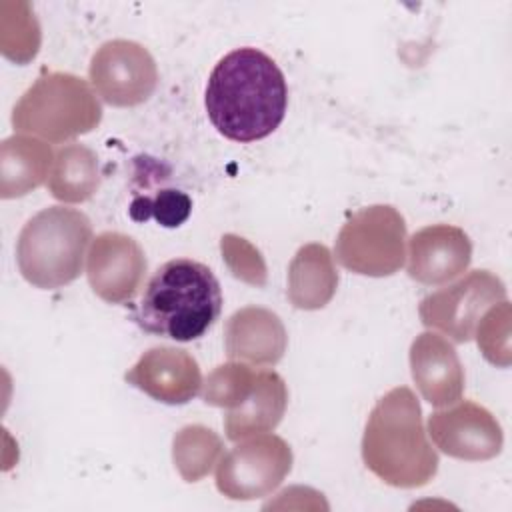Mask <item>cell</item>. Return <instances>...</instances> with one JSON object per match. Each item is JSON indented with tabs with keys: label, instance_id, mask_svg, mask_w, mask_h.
<instances>
[{
	"label": "cell",
	"instance_id": "1",
	"mask_svg": "<svg viewBox=\"0 0 512 512\" xmlns=\"http://www.w3.org/2000/svg\"><path fill=\"white\" fill-rule=\"evenodd\" d=\"M206 112L214 128L234 142H254L284 120L288 86L278 64L258 48H236L210 72Z\"/></svg>",
	"mask_w": 512,
	"mask_h": 512
},
{
	"label": "cell",
	"instance_id": "2",
	"mask_svg": "<svg viewBox=\"0 0 512 512\" xmlns=\"http://www.w3.org/2000/svg\"><path fill=\"white\" fill-rule=\"evenodd\" d=\"M362 460L382 482L396 488H420L438 472V454L428 442L422 408L408 386L386 392L372 408Z\"/></svg>",
	"mask_w": 512,
	"mask_h": 512
},
{
	"label": "cell",
	"instance_id": "3",
	"mask_svg": "<svg viewBox=\"0 0 512 512\" xmlns=\"http://www.w3.org/2000/svg\"><path fill=\"white\" fill-rule=\"evenodd\" d=\"M222 302L220 282L206 264L174 258L152 274L134 318L152 336L192 342L214 326Z\"/></svg>",
	"mask_w": 512,
	"mask_h": 512
},
{
	"label": "cell",
	"instance_id": "4",
	"mask_svg": "<svg viewBox=\"0 0 512 512\" xmlns=\"http://www.w3.org/2000/svg\"><path fill=\"white\" fill-rule=\"evenodd\" d=\"M92 240V224L84 212L48 206L20 230L16 244L18 270L36 288H62L82 274Z\"/></svg>",
	"mask_w": 512,
	"mask_h": 512
},
{
	"label": "cell",
	"instance_id": "5",
	"mask_svg": "<svg viewBox=\"0 0 512 512\" xmlns=\"http://www.w3.org/2000/svg\"><path fill=\"white\" fill-rule=\"evenodd\" d=\"M102 120V106L92 86L68 72L40 76L16 102L12 126L16 132L54 144L92 132Z\"/></svg>",
	"mask_w": 512,
	"mask_h": 512
},
{
	"label": "cell",
	"instance_id": "6",
	"mask_svg": "<svg viewBox=\"0 0 512 512\" xmlns=\"http://www.w3.org/2000/svg\"><path fill=\"white\" fill-rule=\"evenodd\" d=\"M336 260L362 276H390L406 260V222L390 204H374L358 210L340 228Z\"/></svg>",
	"mask_w": 512,
	"mask_h": 512
},
{
	"label": "cell",
	"instance_id": "7",
	"mask_svg": "<svg viewBox=\"0 0 512 512\" xmlns=\"http://www.w3.org/2000/svg\"><path fill=\"white\" fill-rule=\"evenodd\" d=\"M292 470V450L276 434H256L226 452L216 466V488L230 500L272 494Z\"/></svg>",
	"mask_w": 512,
	"mask_h": 512
},
{
	"label": "cell",
	"instance_id": "8",
	"mask_svg": "<svg viewBox=\"0 0 512 512\" xmlns=\"http://www.w3.org/2000/svg\"><path fill=\"white\" fill-rule=\"evenodd\" d=\"M502 300H506L504 282L488 270H472L452 286L424 296L418 314L426 328L454 342H468L482 314Z\"/></svg>",
	"mask_w": 512,
	"mask_h": 512
},
{
	"label": "cell",
	"instance_id": "9",
	"mask_svg": "<svg viewBox=\"0 0 512 512\" xmlns=\"http://www.w3.org/2000/svg\"><path fill=\"white\" fill-rule=\"evenodd\" d=\"M88 76L94 92L110 106H138L158 84L152 54L132 40H108L92 56Z\"/></svg>",
	"mask_w": 512,
	"mask_h": 512
},
{
	"label": "cell",
	"instance_id": "10",
	"mask_svg": "<svg viewBox=\"0 0 512 512\" xmlns=\"http://www.w3.org/2000/svg\"><path fill=\"white\" fill-rule=\"evenodd\" d=\"M146 256L140 244L122 232L98 234L86 256V274L96 296L110 304L130 302L146 276Z\"/></svg>",
	"mask_w": 512,
	"mask_h": 512
},
{
	"label": "cell",
	"instance_id": "11",
	"mask_svg": "<svg viewBox=\"0 0 512 512\" xmlns=\"http://www.w3.org/2000/svg\"><path fill=\"white\" fill-rule=\"evenodd\" d=\"M428 434L438 450L458 460H490L500 454L504 434L490 410L462 400L428 418Z\"/></svg>",
	"mask_w": 512,
	"mask_h": 512
},
{
	"label": "cell",
	"instance_id": "12",
	"mask_svg": "<svg viewBox=\"0 0 512 512\" xmlns=\"http://www.w3.org/2000/svg\"><path fill=\"white\" fill-rule=\"evenodd\" d=\"M124 380L164 404H186L202 388V372L190 352L154 346L124 374Z\"/></svg>",
	"mask_w": 512,
	"mask_h": 512
},
{
	"label": "cell",
	"instance_id": "13",
	"mask_svg": "<svg viewBox=\"0 0 512 512\" xmlns=\"http://www.w3.org/2000/svg\"><path fill=\"white\" fill-rule=\"evenodd\" d=\"M406 256L412 280L440 286L464 274L472 260V242L458 226L432 224L412 234Z\"/></svg>",
	"mask_w": 512,
	"mask_h": 512
},
{
	"label": "cell",
	"instance_id": "14",
	"mask_svg": "<svg viewBox=\"0 0 512 512\" xmlns=\"http://www.w3.org/2000/svg\"><path fill=\"white\" fill-rule=\"evenodd\" d=\"M410 368L422 398L436 406H450L462 398L464 368L454 346L436 332H422L410 346Z\"/></svg>",
	"mask_w": 512,
	"mask_h": 512
},
{
	"label": "cell",
	"instance_id": "15",
	"mask_svg": "<svg viewBox=\"0 0 512 512\" xmlns=\"http://www.w3.org/2000/svg\"><path fill=\"white\" fill-rule=\"evenodd\" d=\"M288 334L278 314L262 306L236 310L224 328V348L230 360L274 366L286 352Z\"/></svg>",
	"mask_w": 512,
	"mask_h": 512
},
{
	"label": "cell",
	"instance_id": "16",
	"mask_svg": "<svg viewBox=\"0 0 512 512\" xmlns=\"http://www.w3.org/2000/svg\"><path fill=\"white\" fill-rule=\"evenodd\" d=\"M288 404V390L280 374L274 370H258L256 382L248 398L226 412L224 432L228 440L240 442L248 436L274 430Z\"/></svg>",
	"mask_w": 512,
	"mask_h": 512
},
{
	"label": "cell",
	"instance_id": "17",
	"mask_svg": "<svg viewBox=\"0 0 512 512\" xmlns=\"http://www.w3.org/2000/svg\"><path fill=\"white\" fill-rule=\"evenodd\" d=\"M54 154L36 136L14 134L0 144V196L18 198L42 186L50 176Z\"/></svg>",
	"mask_w": 512,
	"mask_h": 512
},
{
	"label": "cell",
	"instance_id": "18",
	"mask_svg": "<svg viewBox=\"0 0 512 512\" xmlns=\"http://www.w3.org/2000/svg\"><path fill=\"white\" fill-rule=\"evenodd\" d=\"M338 286L334 256L324 244H304L288 266V300L300 310L324 308Z\"/></svg>",
	"mask_w": 512,
	"mask_h": 512
},
{
	"label": "cell",
	"instance_id": "19",
	"mask_svg": "<svg viewBox=\"0 0 512 512\" xmlns=\"http://www.w3.org/2000/svg\"><path fill=\"white\" fill-rule=\"evenodd\" d=\"M98 184V160L90 148L82 144H68L54 154L48 190L56 200L66 204L84 202L92 198Z\"/></svg>",
	"mask_w": 512,
	"mask_h": 512
},
{
	"label": "cell",
	"instance_id": "20",
	"mask_svg": "<svg viewBox=\"0 0 512 512\" xmlns=\"http://www.w3.org/2000/svg\"><path fill=\"white\" fill-rule=\"evenodd\" d=\"M222 440L206 426H184L174 436V464L186 482H198L204 478L222 456Z\"/></svg>",
	"mask_w": 512,
	"mask_h": 512
},
{
	"label": "cell",
	"instance_id": "21",
	"mask_svg": "<svg viewBox=\"0 0 512 512\" xmlns=\"http://www.w3.org/2000/svg\"><path fill=\"white\" fill-rule=\"evenodd\" d=\"M258 370L244 362H228L216 366L202 382V400L210 406L232 410L242 404L254 388Z\"/></svg>",
	"mask_w": 512,
	"mask_h": 512
},
{
	"label": "cell",
	"instance_id": "22",
	"mask_svg": "<svg viewBox=\"0 0 512 512\" xmlns=\"http://www.w3.org/2000/svg\"><path fill=\"white\" fill-rule=\"evenodd\" d=\"M128 212L138 222L154 218L164 228H178L188 220L192 212V200L182 190L162 188L154 198L136 196Z\"/></svg>",
	"mask_w": 512,
	"mask_h": 512
},
{
	"label": "cell",
	"instance_id": "23",
	"mask_svg": "<svg viewBox=\"0 0 512 512\" xmlns=\"http://www.w3.org/2000/svg\"><path fill=\"white\" fill-rule=\"evenodd\" d=\"M476 342L484 358L496 366L506 368L510 364V304L502 300L490 306L478 326Z\"/></svg>",
	"mask_w": 512,
	"mask_h": 512
},
{
	"label": "cell",
	"instance_id": "24",
	"mask_svg": "<svg viewBox=\"0 0 512 512\" xmlns=\"http://www.w3.org/2000/svg\"><path fill=\"white\" fill-rule=\"evenodd\" d=\"M222 254L226 264L230 266V270L234 272L236 278L262 286L266 282V266L264 260L260 256V252L246 242L244 238H238L234 234H226L222 236L220 242Z\"/></svg>",
	"mask_w": 512,
	"mask_h": 512
}]
</instances>
